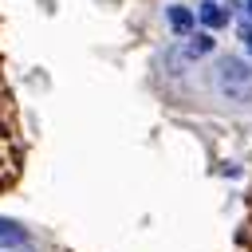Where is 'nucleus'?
<instances>
[{
    "label": "nucleus",
    "mask_w": 252,
    "mask_h": 252,
    "mask_svg": "<svg viewBox=\"0 0 252 252\" xmlns=\"http://www.w3.org/2000/svg\"><path fill=\"white\" fill-rule=\"evenodd\" d=\"M213 87H217L224 98H232V102H248V98H252V67H248L244 59H236V55H224V59L217 63Z\"/></svg>",
    "instance_id": "1"
},
{
    "label": "nucleus",
    "mask_w": 252,
    "mask_h": 252,
    "mask_svg": "<svg viewBox=\"0 0 252 252\" xmlns=\"http://www.w3.org/2000/svg\"><path fill=\"white\" fill-rule=\"evenodd\" d=\"M248 16H252V0H248Z\"/></svg>",
    "instance_id": "7"
},
{
    "label": "nucleus",
    "mask_w": 252,
    "mask_h": 252,
    "mask_svg": "<svg viewBox=\"0 0 252 252\" xmlns=\"http://www.w3.org/2000/svg\"><path fill=\"white\" fill-rule=\"evenodd\" d=\"M169 24H173V32H177V35H189V32H193V12L173 4V8H169Z\"/></svg>",
    "instance_id": "4"
},
{
    "label": "nucleus",
    "mask_w": 252,
    "mask_h": 252,
    "mask_svg": "<svg viewBox=\"0 0 252 252\" xmlns=\"http://www.w3.org/2000/svg\"><path fill=\"white\" fill-rule=\"evenodd\" d=\"M24 244H28V228L0 217V248H24Z\"/></svg>",
    "instance_id": "2"
},
{
    "label": "nucleus",
    "mask_w": 252,
    "mask_h": 252,
    "mask_svg": "<svg viewBox=\"0 0 252 252\" xmlns=\"http://www.w3.org/2000/svg\"><path fill=\"white\" fill-rule=\"evenodd\" d=\"M213 51V35H189V43H185V55H209Z\"/></svg>",
    "instance_id": "5"
},
{
    "label": "nucleus",
    "mask_w": 252,
    "mask_h": 252,
    "mask_svg": "<svg viewBox=\"0 0 252 252\" xmlns=\"http://www.w3.org/2000/svg\"><path fill=\"white\" fill-rule=\"evenodd\" d=\"M197 20H201L205 28H224V24H228V12H224L220 4H213V0H209V4H201Z\"/></svg>",
    "instance_id": "3"
},
{
    "label": "nucleus",
    "mask_w": 252,
    "mask_h": 252,
    "mask_svg": "<svg viewBox=\"0 0 252 252\" xmlns=\"http://www.w3.org/2000/svg\"><path fill=\"white\" fill-rule=\"evenodd\" d=\"M240 39H244V43H248V51H252V28H248V24L240 28Z\"/></svg>",
    "instance_id": "6"
}]
</instances>
